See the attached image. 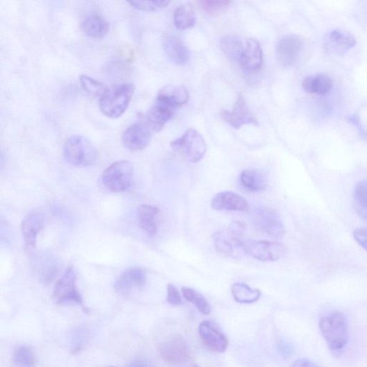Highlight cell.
<instances>
[{"label":"cell","mask_w":367,"mask_h":367,"mask_svg":"<svg viewBox=\"0 0 367 367\" xmlns=\"http://www.w3.org/2000/svg\"><path fill=\"white\" fill-rule=\"evenodd\" d=\"M319 328L332 350L339 352L346 346L349 339L348 321L341 313L323 316L319 321Z\"/></svg>","instance_id":"7a4b0ae2"},{"label":"cell","mask_w":367,"mask_h":367,"mask_svg":"<svg viewBox=\"0 0 367 367\" xmlns=\"http://www.w3.org/2000/svg\"><path fill=\"white\" fill-rule=\"evenodd\" d=\"M77 276L74 268H69L58 280L53 291V300L58 305L76 304L85 311L83 298L77 288Z\"/></svg>","instance_id":"52a82bcc"},{"label":"cell","mask_w":367,"mask_h":367,"mask_svg":"<svg viewBox=\"0 0 367 367\" xmlns=\"http://www.w3.org/2000/svg\"><path fill=\"white\" fill-rule=\"evenodd\" d=\"M246 254L260 262H277L284 257L288 251L283 244L267 241H243Z\"/></svg>","instance_id":"ba28073f"},{"label":"cell","mask_w":367,"mask_h":367,"mask_svg":"<svg viewBox=\"0 0 367 367\" xmlns=\"http://www.w3.org/2000/svg\"><path fill=\"white\" fill-rule=\"evenodd\" d=\"M80 83L86 92L94 96H99V98L107 89L103 83L89 76H80Z\"/></svg>","instance_id":"d6a6232c"},{"label":"cell","mask_w":367,"mask_h":367,"mask_svg":"<svg viewBox=\"0 0 367 367\" xmlns=\"http://www.w3.org/2000/svg\"><path fill=\"white\" fill-rule=\"evenodd\" d=\"M154 133L145 121H139L126 129L122 136V142L128 150L139 152L148 146Z\"/></svg>","instance_id":"9c48e42d"},{"label":"cell","mask_w":367,"mask_h":367,"mask_svg":"<svg viewBox=\"0 0 367 367\" xmlns=\"http://www.w3.org/2000/svg\"><path fill=\"white\" fill-rule=\"evenodd\" d=\"M171 146L191 163L201 161L207 148L203 137L194 128H189L180 138L172 142Z\"/></svg>","instance_id":"8992f818"},{"label":"cell","mask_w":367,"mask_h":367,"mask_svg":"<svg viewBox=\"0 0 367 367\" xmlns=\"http://www.w3.org/2000/svg\"><path fill=\"white\" fill-rule=\"evenodd\" d=\"M240 62L243 69L248 72L260 71L263 65V51L260 43L255 39H248Z\"/></svg>","instance_id":"d6986e66"},{"label":"cell","mask_w":367,"mask_h":367,"mask_svg":"<svg viewBox=\"0 0 367 367\" xmlns=\"http://www.w3.org/2000/svg\"><path fill=\"white\" fill-rule=\"evenodd\" d=\"M304 49V42L299 37L293 35L284 36L278 43V60L284 67H293L298 61Z\"/></svg>","instance_id":"8fae6325"},{"label":"cell","mask_w":367,"mask_h":367,"mask_svg":"<svg viewBox=\"0 0 367 367\" xmlns=\"http://www.w3.org/2000/svg\"><path fill=\"white\" fill-rule=\"evenodd\" d=\"M189 97V92L184 86L169 85L160 90L155 102L175 110L177 107L185 105Z\"/></svg>","instance_id":"2e32d148"},{"label":"cell","mask_w":367,"mask_h":367,"mask_svg":"<svg viewBox=\"0 0 367 367\" xmlns=\"http://www.w3.org/2000/svg\"><path fill=\"white\" fill-rule=\"evenodd\" d=\"M108 367H117V366H108Z\"/></svg>","instance_id":"b9f144b4"},{"label":"cell","mask_w":367,"mask_h":367,"mask_svg":"<svg viewBox=\"0 0 367 367\" xmlns=\"http://www.w3.org/2000/svg\"><path fill=\"white\" fill-rule=\"evenodd\" d=\"M221 49L229 59L240 62L244 49L242 41L235 35L224 36L220 42Z\"/></svg>","instance_id":"484cf974"},{"label":"cell","mask_w":367,"mask_h":367,"mask_svg":"<svg viewBox=\"0 0 367 367\" xmlns=\"http://www.w3.org/2000/svg\"><path fill=\"white\" fill-rule=\"evenodd\" d=\"M163 49L168 58L179 66H184L190 59L189 51L185 43L173 35L164 38Z\"/></svg>","instance_id":"ffe728a7"},{"label":"cell","mask_w":367,"mask_h":367,"mask_svg":"<svg viewBox=\"0 0 367 367\" xmlns=\"http://www.w3.org/2000/svg\"><path fill=\"white\" fill-rule=\"evenodd\" d=\"M135 178L134 167L131 162L118 161L103 172L101 180L104 186L113 192H123L130 189Z\"/></svg>","instance_id":"5b68a950"},{"label":"cell","mask_w":367,"mask_h":367,"mask_svg":"<svg viewBox=\"0 0 367 367\" xmlns=\"http://www.w3.org/2000/svg\"><path fill=\"white\" fill-rule=\"evenodd\" d=\"M234 299L241 304H253L261 298L262 292L245 284H234L231 288Z\"/></svg>","instance_id":"83f0119b"},{"label":"cell","mask_w":367,"mask_h":367,"mask_svg":"<svg viewBox=\"0 0 367 367\" xmlns=\"http://www.w3.org/2000/svg\"><path fill=\"white\" fill-rule=\"evenodd\" d=\"M182 293L185 298L196 307L198 311L205 315L211 313V307L207 300L200 293L190 288H182Z\"/></svg>","instance_id":"4dcf8cb0"},{"label":"cell","mask_w":367,"mask_h":367,"mask_svg":"<svg viewBox=\"0 0 367 367\" xmlns=\"http://www.w3.org/2000/svg\"><path fill=\"white\" fill-rule=\"evenodd\" d=\"M12 361L17 367H36L37 359L33 350L21 345L17 347L12 355Z\"/></svg>","instance_id":"f546056e"},{"label":"cell","mask_w":367,"mask_h":367,"mask_svg":"<svg viewBox=\"0 0 367 367\" xmlns=\"http://www.w3.org/2000/svg\"><path fill=\"white\" fill-rule=\"evenodd\" d=\"M160 214L159 207L152 205H142L137 212L140 228L149 236L157 232V219Z\"/></svg>","instance_id":"7402d4cb"},{"label":"cell","mask_w":367,"mask_h":367,"mask_svg":"<svg viewBox=\"0 0 367 367\" xmlns=\"http://www.w3.org/2000/svg\"><path fill=\"white\" fill-rule=\"evenodd\" d=\"M221 118L234 128L239 129L244 125L258 126V121L250 111L243 96L240 95L232 112L223 111Z\"/></svg>","instance_id":"4fadbf2b"},{"label":"cell","mask_w":367,"mask_h":367,"mask_svg":"<svg viewBox=\"0 0 367 367\" xmlns=\"http://www.w3.org/2000/svg\"><path fill=\"white\" fill-rule=\"evenodd\" d=\"M160 354L167 362L180 364L190 359V350L185 339L180 335H174L162 342Z\"/></svg>","instance_id":"30bf717a"},{"label":"cell","mask_w":367,"mask_h":367,"mask_svg":"<svg viewBox=\"0 0 367 367\" xmlns=\"http://www.w3.org/2000/svg\"><path fill=\"white\" fill-rule=\"evenodd\" d=\"M83 33L93 38H102L110 31L109 23L101 15L95 14L86 17L81 24Z\"/></svg>","instance_id":"603a6c76"},{"label":"cell","mask_w":367,"mask_h":367,"mask_svg":"<svg viewBox=\"0 0 367 367\" xmlns=\"http://www.w3.org/2000/svg\"><path fill=\"white\" fill-rule=\"evenodd\" d=\"M212 240L214 248L221 254L236 258L246 254L243 248V240L229 230L214 232Z\"/></svg>","instance_id":"5bb4252c"},{"label":"cell","mask_w":367,"mask_h":367,"mask_svg":"<svg viewBox=\"0 0 367 367\" xmlns=\"http://www.w3.org/2000/svg\"><path fill=\"white\" fill-rule=\"evenodd\" d=\"M191 367H199V366H196V365H194V366H191Z\"/></svg>","instance_id":"60d3db41"},{"label":"cell","mask_w":367,"mask_h":367,"mask_svg":"<svg viewBox=\"0 0 367 367\" xmlns=\"http://www.w3.org/2000/svg\"><path fill=\"white\" fill-rule=\"evenodd\" d=\"M330 46L337 52H346L357 44L355 37L345 31L340 30L332 31L328 37Z\"/></svg>","instance_id":"4316f807"},{"label":"cell","mask_w":367,"mask_h":367,"mask_svg":"<svg viewBox=\"0 0 367 367\" xmlns=\"http://www.w3.org/2000/svg\"><path fill=\"white\" fill-rule=\"evenodd\" d=\"M253 226L262 233L274 239H280L285 235L284 225L278 214L266 206L253 207L250 212Z\"/></svg>","instance_id":"277c9868"},{"label":"cell","mask_w":367,"mask_h":367,"mask_svg":"<svg viewBox=\"0 0 367 367\" xmlns=\"http://www.w3.org/2000/svg\"><path fill=\"white\" fill-rule=\"evenodd\" d=\"M127 367H154V366L146 359H136L129 362Z\"/></svg>","instance_id":"74e56055"},{"label":"cell","mask_w":367,"mask_h":367,"mask_svg":"<svg viewBox=\"0 0 367 367\" xmlns=\"http://www.w3.org/2000/svg\"><path fill=\"white\" fill-rule=\"evenodd\" d=\"M135 92L133 83H124L107 88L99 98V110L103 115L110 119L121 117L130 105Z\"/></svg>","instance_id":"6da1fadb"},{"label":"cell","mask_w":367,"mask_h":367,"mask_svg":"<svg viewBox=\"0 0 367 367\" xmlns=\"http://www.w3.org/2000/svg\"><path fill=\"white\" fill-rule=\"evenodd\" d=\"M292 367H319L315 363L305 359H300L295 361Z\"/></svg>","instance_id":"f35d334b"},{"label":"cell","mask_w":367,"mask_h":367,"mask_svg":"<svg viewBox=\"0 0 367 367\" xmlns=\"http://www.w3.org/2000/svg\"><path fill=\"white\" fill-rule=\"evenodd\" d=\"M63 157L74 167H88L96 162L98 152L89 139L80 135H74L64 144Z\"/></svg>","instance_id":"3957f363"},{"label":"cell","mask_w":367,"mask_h":367,"mask_svg":"<svg viewBox=\"0 0 367 367\" xmlns=\"http://www.w3.org/2000/svg\"><path fill=\"white\" fill-rule=\"evenodd\" d=\"M146 282V273L139 267L131 268L123 272L117 280L115 291L121 296H129L142 289Z\"/></svg>","instance_id":"7c38bea8"},{"label":"cell","mask_w":367,"mask_h":367,"mask_svg":"<svg viewBox=\"0 0 367 367\" xmlns=\"http://www.w3.org/2000/svg\"><path fill=\"white\" fill-rule=\"evenodd\" d=\"M167 301L171 306H179L182 304V298L178 289L173 284H168Z\"/></svg>","instance_id":"d590c367"},{"label":"cell","mask_w":367,"mask_h":367,"mask_svg":"<svg viewBox=\"0 0 367 367\" xmlns=\"http://www.w3.org/2000/svg\"><path fill=\"white\" fill-rule=\"evenodd\" d=\"M174 115V110L155 102L146 114L144 121L155 133H159Z\"/></svg>","instance_id":"44dd1931"},{"label":"cell","mask_w":367,"mask_h":367,"mask_svg":"<svg viewBox=\"0 0 367 367\" xmlns=\"http://www.w3.org/2000/svg\"><path fill=\"white\" fill-rule=\"evenodd\" d=\"M358 214L361 216V217L367 221V211L366 212H360Z\"/></svg>","instance_id":"ab89813d"},{"label":"cell","mask_w":367,"mask_h":367,"mask_svg":"<svg viewBox=\"0 0 367 367\" xmlns=\"http://www.w3.org/2000/svg\"><path fill=\"white\" fill-rule=\"evenodd\" d=\"M199 334L205 346L214 352L223 353L228 348L226 336L209 322L203 321L199 327Z\"/></svg>","instance_id":"e0dca14e"},{"label":"cell","mask_w":367,"mask_h":367,"mask_svg":"<svg viewBox=\"0 0 367 367\" xmlns=\"http://www.w3.org/2000/svg\"><path fill=\"white\" fill-rule=\"evenodd\" d=\"M199 3L207 14L216 16L228 10L232 2L228 0H203Z\"/></svg>","instance_id":"1f68e13d"},{"label":"cell","mask_w":367,"mask_h":367,"mask_svg":"<svg viewBox=\"0 0 367 367\" xmlns=\"http://www.w3.org/2000/svg\"><path fill=\"white\" fill-rule=\"evenodd\" d=\"M241 182L243 187L250 192H262L267 189L266 178L257 170L244 171L241 176Z\"/></svg>","instance_id":"d4e9b609"},{"label":"cell","mask_w":367,"mask_h":367,"mask_svg":"<svg viewBox=\"0 0 367 367\" xmlns=\"http://www.w3.org/2000/svg\"><path fill=\"white\" fill-rule=\"evenodd\" d=\"M305 92L311 94L326 95L332 87L333 83L330 76L325 74H317L306 78L302 83Z\"/></svg>","instance_id":"cb8c5ba5"},{"label":"cell","mask_w":367,"mask_h":367,"mask_svg":"<svg viewBox=\"0 0 367 367\" xmlns=\"http://www.w3.org/2000/svg\"><path fill=\"white\" fill-rule=\"evenodd\" d=\"M357 212L367 211V180L359 182L354 192Z\"/></svg>","instance_id":"836d02e7"},{"label":"cell","mask_w":367,"mask_h":367,"mask_svg":"<svg viewBox=\"0 0 367 367\" xmlns=\"http://www.w3.org/2000/svg\"><path fill=\"white\" fill-rule=\"evenodd\" d=\"M212 207L218 211L245 212L248 210L247 200L234 192H220L212 200Z\"/></svg>","instance_id":"9a60e30c"},{"label":"cell","mask_w":367,"mask_h":367,"mask_svg":"<svg viewBox=\"0 0 367 367\" xmlns=\"http://www.w3.org/2000/svg\"><path fill=\"white\" fill-rule=\"evenodd\" d=\"M175 26L181 31L194 27L196 24V16L194 8L190 4L180 6L175 11Z\"/></svg>","instance_id":"f1b7e54d"},{"label":"cell","mask_w":367,"mask_h":367,"mask_svg":"<svg viewBox=\"0 0 367 367\" xmlns=\"http://www.w3.org/2000/svg\"><path fill=\"white\" fill-rule=\"evenodd\" d=\"M354 237L359 245L367 251V228H358L354 232Z\"/></svg>","instance_id":"8d00e7d4"},{"label":"cell","mask_w":367,"mask_h":367,"mask_svg":"<svg viewBox=\"0 0 367 367\" xmlns=\"http://www.w3.org/2000/svg\"><path fill=\"white\" fill-rule=\"evenodd\" d=\"M169 1H131L128 4L136 10L144 12H153L163 9L168 6Z\"/></svg>","instance_id":"e575fe53"},{"label":"cell","mask_w":367,"mask_h":367,"mask_svg":"<svg viewBox=\"0 0 367 367\" xmlns=\"http://www.w3.org/2000/svg\"><path fill=\"white\" fill-rule=\"evenodd\" d=\"M45 225L44 216L40 213L34 212L22 223L21 232L23 235L26 247L28 249L35 248L39 233Z\"/></svg>","instance_id":"ac0fdd59"}]
</instances>
